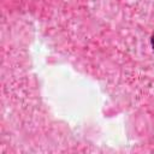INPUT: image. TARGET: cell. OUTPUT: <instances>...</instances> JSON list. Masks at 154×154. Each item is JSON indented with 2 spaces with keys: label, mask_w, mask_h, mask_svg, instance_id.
I'll return each instance as SVG.
<instances>
[{
  "label": "cell",
  "mask_w": 154,
  "mask_h": 154,
  "mask_svg": "<svg viewBox=\"0 0 154 154\" xmlns=\"http://www.w3.org/2000/svg\"><path fill=\"white\" fill-rule=\"evenodd\" d=\"M152 46H153V49H154V34L152 36Z\"/></svg>",
  "instance_id": "6da1fadb"
}]
</instances>
